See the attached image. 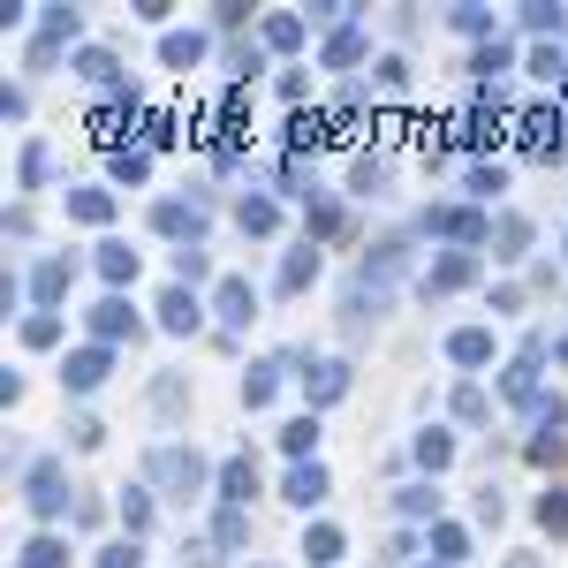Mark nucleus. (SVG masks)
Segmentation results:
<instances>
[{
  "instance_id": "obj_11",
  "label": "nucleus",
  "mask_w": 568,
  "mask_h": 568,
  "mask_svg": "<svg viewBox=\"0 0 568 568\" xmlns=\"http://www.w3.org/2000/svg\"><path fill=\"white\" fill-rule=\"evenodd\" d=\"M160 53H168L175 69H197V61H205V31H168V39H160Z\"/></svg>"
},
{
  "instance_id": "obj_20",
  "label": "nucleus",
  "mask_w": 568,
  "mask_h": 568,
  "mask_svg": "<svg viewBox=\"0 0 568 568\" xmlns=\"http://www.w3.org/2000/svg\"><path fill=\"white\" fill-rule=\"evenodd\" d=\"M433 546H439V568H455L463 554H470V538H463L455 524H439V530H433Z\"/></svg>"
},
{
  "instance_id": "obj_15",
  "label": "nucleus",
  "mask_w": 568,
  "mask_h": 568,
  "mask_svg": "<svg viewBox=\"0 0 568 568\" xmlns=\"http://www.w3.org/2000/svg\"><path fill=\"white\" fill-rule=\"evenodd\" d=\"M304 554H311L318 568H326V561H342V530H334V524H311V530H304Z\"/></svg>"
},
{
  "instance_id": "obj_1",
  "label": "nucleus",
  "mask_w": 568,
  "mask_h": 568,
  "mask_svg": "<svg viewBox=\"0 0 568 568\" xmlns=\"http://www.w3.org/2000/svg\"><path fill=\"white\" fill-rule=\"evenodd\" d=\"M23 500H31L39 516H61V508H69V470H61L53 455H39V463L23 470Z\"/></svg>"
},
{
  "instance_id": "obj_14",
  "label": "nucleus",
  "mask_w": 568,
  "mask_h": 568,
  "mask_svg": "<svg viewBox=\"0 0 568 568\" xmlns=\"http://www.w3.org/2000/svg\"><path fill=\"white\" fill-rule=\"evenodd\" d=\"M493 243H500V258H524V243H530V220H524V213H500V227H493Z\"/></svg>"
},
{
  "instance_id": "obj_22",
  "label": "nucleus",
  "mask_w": 568,
  "mask_h": 568,
  "mask_svg": "<svg viewBox=\"0 0 568 568\" xmlns=\"http://www.w3.org/2000/svg\"><path fill=\"white\" fill-rule=\"evenodd\" d=\"M69 213H77V220H106V213H114V197H106V190H77Z\"/></svg>"
},
{
  "instance_id": "obj_10",
  "label": "nucleus",
  "mask_w": 568,
  "mask_h": 568,
  "mask_svg": "<svg viewBox=\"0 0 568 568\" xmlns=\"http://www.w3.org/2000/svg\"><path fill=\"white\" fill-rule=\"evenodd\" d=\"M288 500H296V508H318V500H326V470H318V463H296V470H288Z\"/></svg>"
},
{
  "instance_id": "obj_35",
  "label": "nucleus",
  "mask_w": 568,
  "mask_h": 568,
  "mask_svg": "<svg viewBox=\"0 0 568 568\" xmlns=\"http://www.w3.org/2000/svg\"><path fill=\"white\" fill-rule=\"evenodd\" d=\"M538 516H546L554 530H568V500H561V493H546V500H538Z\"/></svg>"
},
{
  "instance_id": "obj_32",
  "label": "nucleus",
  "mask_w": 568,
  "mask_h": 568,
  "mask_svg": "<svg viewBox=\"0 0 568 568\" xmlns=\"http://www.w3.org/2000/svg\"><path fill=\"white\" fill-rule=\"evenodd\" d=\"M281 439H288V455H304V447H318V425H311V417H296Z\"/></svg>"
},
{
  "instance_id": "obj_6",
  "label": "nucleus",
  "mask_w": 568,
  "mask_h": 568,
  "mask_svg": "<svg viewBox=\"0 0 568 568\" xmlns=\"http://www.w3.org/2000/svg\"><path fill=\"white\" fill-rule=\"evenodd\" d=\"M447 356H455V364H493V326H463V334H447Z\"/></svg>"
},
{
  "instance_id": "obj_25",
  "label": "nucleus",
  "mask_w": 568,
  "mask_h": 568,
  "mask_svg": "<svg viewBox=\"0 0 568 568\" xmlns=\"http://www.w3.org/2000/svg\"><path fill=\"white\" fill-rule=\"evenodd\" d=\"M23 342H31V349H45V342H61V318H53V311H39V318H23Z\"/></svg>"
},
{
  "instance_id": "obj_2",
  "label": "nucleus",
  "mask_w": 568,
  "mask_h": 568,
  "mask_svg": "<svg viewBox=\"0 0 568 568\" xmlns=\"http://www.w3.org/2000/svg\"><path fill=\"white\" fill-rule=\"evenodd\" d=\"M144 478H160V485H182V493H197V485H205V463H197L190 447H152V455H144Z\"/></svg>"
},
{
  "instance_id": "obj_34",
  "label": "nucleus",
  "mask_w": 568,
  "mask_h": 568,
  "mask_svg": "<svg viewBox=\"0 0 568 568\" xmlns=\"http://www.w3.org/2000/svg\"><path fill=\"white\" fill-rule=\"evenodd\" d=\"M243 538H251V524H243V516L227 508V516H220V546H243Z\"/></svg>"
},
{
  "instance_id": "obj_7",
  "label": "nucleus",
  "mask_w": 568,
  "mask_h": 568,
  "mask_svg": "<svg viewBox=\"0 0 568 568\" xmlns=\"http://www.w3.org/2000/svg\"><path fill=\"white\" fill-rule=\"evenodd\" d=\"M220 318H227V326H251V318H258L251 281H220Z\"/></svg>"
},
{
  "instance_id": "obj_23",
  "label": "nucleus",
  "mask_w": 568,
  "mask_h": 568,
  "mask_svg": "<svg viewBox=\"0 0 568 568\" xmlns=\"http://www.w3.org/2000/svg\"><path fill=\"white\" fill-rule=\"evenodd\" d=\"M311 273H318V251H288V265H281V288H304Z\"/></svg>"
},
{
  "instance_id": "obj_27",
  "label": "nucleus",
  "mask_w": 568,
  "mask_h": 568,
  "mask_svg": "<svg viewBox=\"0 0 568 568\" xmlns=\"http://www.w3.org/2000/svg\"><path fill=\"white\" fill-rule=\"evenodd\" d=\"M77 77H84V84H106V77H114V53H99V45H91L84 61H77Z\"/></svg>"
},
{
  "instance_id": "obj_5",
  "label": "nucleus",
  "mask_w": 568,
  "mask_h": 568,
  "mask_svg": "<svg viewBox=\"0 0 568 568\" xmlns=\"http://www.w3.org/2000/svg\"><path fill=\"white\" fill-rule=\"evenodd\" d=\"M463 281H478V258H470V251H455V258H439L433 273H425V288H433V296H447V288H463Z\"/></svg>"
},
{
  "instance_id": "obj_16",
  "label": "nucleus",
  "mask_w": 568,
  "mask_h": 568,
  "mask_svg": "<svg viewBox=\"0 0 568 568\" xmlns=\"http://www.w3.org/2000/svg\"><path fill=\"white\" fill-rule=\"evenodd\" d=\"M99 273H106V281H136V251L130 243H106V251H99Z\"/></svg>"
},
{
  "instance_id": "obj_37",
  "label": "nucleus",
  "mask_w": 568,
  "mask_h": 568,
  "mask_svg": "<svg viewBox=\"0 0 568 568\" xmlns=\"http://www.w3.org/2000/svg\"><path fill=\"white\" fill-rule=\"evenodd\" d=\"M175 273H182V281H205V258H197V251L182 243V251H175Z\"/></svg>"
},
{
  "instance_id": "obj_28",
  "label": "nucleus",
  "mask_w": 568,
  "mask_h": 568,
  "mask_svg": "<svg viewBox=\"0 0 568 568\" xmlns=\"http://www.w3.org/2000/svg\"><path fill=\"white\" fill-rule=\"evenodd\" d=\"M447 455H455V439H447V433H425V439H417V463H433V470H439Z\"/></svg>"
},
{
  "instance_id": "obj_18",
  "label": "nucleus",
  "mask_w": 568,
  "mask_h": 568,
  "mask_svg": "<svg viewBox=\"0 0 568 568\" xmlns=\"http://www.w3.org/2000/svg\"><path fill=\"white\" fill-rule=\"evenodd\" d=\"M61 561H69L61 538H31V546H23V568H61Z\"/></svg>"
},
{
  "instance_id": "obj_29",
  "label": "nucleus",
  "mask_w": 568,
  "mask_h": 568,
  "mask_svg": "<svg viewBox=\"0 0 568 568\" xmlns=\"http://www.w3.org/2000/svg\"><path fill=\"white\" fill-rule=\"evenodd\" d=\"M243 402H273V364H251V379H243Z\"/></svg>"
},
{
  "instance_id": "obj_13",
  "label": "nucleus",
  "mask_w": 568,
  "mask_h": 568,
  "mask_svg": "<svg viewBox=\"0 0 568 568\" xmlns=\"http://www.w3.org/2000/svg\"><path fill=\"white\" fill-rule=\"evenodd\" d=\"M61 288H69V258H39V273H31V296H39V304H53Z\"/></svg>"
},
{
  "instance_id": "obj_21",
  "label": "nucleus",
  "mask_w": 568,
  "mask_h": 568,
  "mask_svg": "<svg viewBox=\"0 0 568 568\" xmlns=\"http://www.w3.org/2000/svg\"><path fill=\"white\" fill-rule=\"evenodd\" d=\"M379 182H387V168H379V160H356V168H349V190H356V197H379Z\"/></svg>"
},
{
  "instance_id": "obj_12",
  "label": "nucleus",
  "mask_w": 568,
  "mask_h": 568,
  "mask_svg": "<svg viewBox=\"0 0 568 568\" xmlns=\"http://www.w3.org/2000/svg\"><path fill=\"white\" fill-rule=\"evenodd\" d=\"M160 326H168V334H197V304H190L182 288H168V296H160Z\"/></svg>"
},
{
  "instance_id": "obj_3",
  "label": "nucleus",
  "mask_w": 568,
  "mask_h": 568,
  "mask_svg": "<svg viewBox=\"0 0 568 568\" xmlns=\"http://www.w3.org/2000/svg\"><path fill=\"white\" fill-rule=\"evenodd\" d=\"M77 31H84V23H77V8H45L39 39H31V69H45V61H53V45H69Z\"/></svg>"
},
{
  "instance_id": "obj_26",
  "label": "nucleus",
  "mask_w": 568,
  "mask_h": 568,
  "mask_svg": "<svg viewBox=\"0 0 568 568\" xmlns=\"http://www.w3.org/2000/svg\"><path fill=\"white\" fill-rule=\"evenodd\" d=\"M220 485H227V500H251L258 470H251V463H227V470H220Z\"/></svg>"
},
{
  "instance_id": "obj_4",
  "label": "nucleus",
  "mask_w": 568,
  "mask_h": 568,
  "mask_svg": "<svg viewBox=\"0 0 568 568\" xmlns=\"http://www.w3.org/2000/svg\"><path fill=\"white\" fill-rule=\"evenodd\" d=\"M106 364H114V356H106V349H77V356H69V364H61V379H69V387H77V394H91V387H99V379H106Z\"/></svg>"
},
{
  "instance_id": "obj_8",
  "label": "nucleus",
  "mask_w": 568,
  "mask_h": 568,
  "mask_svg": "<svg viewBox=\"0 0 568 568\" xmlns=\"http://www.w3.org/2000/svg\"><path fill=\"white\" fill-rule=\"evenodd\" d=\"M304 387H311V402H342L349 394V364H311Z\"/></svg>"
},
{
  "instance_id": "obj_36",
  "label": "nucleus",
  "mask_w": 568,
  "mask_h": 568,
  "mask_svg": "<svg viewBox=\"0 0 568 568\" xmlns=\"http://www.w3.org/2000/svg\"><path fill=\"white\" fill-rule=\"evenodd\" d=\"M144 168H152L144 152H122V160H114V175H122V182H144Z\"/></svg>"
},
{
  "instance_id": "obj_33",
  "label": "nucleus",
  "mask_w": 568,
  "mask_h": 568,
  "mask_svg": "<svg viewBox=\"0 0 568 568\" xmlns=\"http://www.w3.org/2000/svg\"><path fill=\"white\" fill-rule=\"evenodd\" d=\"M500 182H508V175H500V168H470V197H493Z\"/></svg>"
},
{
  "instance_id": "obj_9",
  "label": "nucleus",
  "mask_w": 568,
  "mask_h": 568,
  "mask_svg": "<svg viewBox=\"0 0 568 568\" xmlns=\"http://www.w3.org/2000/svg\"><path fill=\"white\" fill-rule=\"evenodd\" d=\"M91 334H99V342H114V334H136L130 304H122V296H106V304H91Z\"/></svg>"
},
{
  "instance_id": "obj_39",
  "label": "nucleus",
  "mask_w": 568,
  "mask_h": 568,
  "mask_svg": "<svg viewBox=\"0 0 568 568\" xmlns=\"http://www.w3.org/2000/svg\"><path fill=\"white\" fill-rule=\"evenodd\" d=\"M561 364H568V334H561Z\"/></svg>"
},
{
  "instance_id": "obj_30",
  "label": "nucleus",
  "mask_w": 568,
  "mask_h": 568,
  "mask_svg": "<svg viewBox=\"0 0 568 568\" xmlns=\"http://www.w3.org/2000/svg\"><path fill=\"white\" fill-rule=\"evenodd\" d=\"M122 524H130V530L152 524V500H144V493H122Z\"/></svg>"
},
{
  "instance_id": "obj_38",
  "label": "nucleus",
  "mask_w": 568,
  "mask_h": 568,
  "mask_svg": "<svg viewBox=\"0 0 568 568\" xmlns=\"http://www.w3.org/2000/svg\"><path fill=\"white\" fill-rule=\"evenodd\" d=\"M99 568H136V546H106V561Z\"/></svg>"
},
{
  "instance_id": "obj_17",
  "label": "nucleus",
  "mask_w": 568,
  "mask_h": 568,
  "mask_svg": "<svg viewBox=\"0 0 568 568\" xmlns=\"http://www.w3.org/2000/svg\"><path fill=\"white\" fill-rule=\"evenodd\" d=\"M356 53H364V31H356V23H342V31L326 39V61H334V69H349Z\"/></svg>"
},
{
  "instance_id": "obj_31",
  "label": "nucleus",
  "mask_w": 568,
  "mask_h": 568,
  "mask_svg": "<svg viewBox=\"0 0 568 568\" xmlns=\"http://www.w3.org/2000/svg\"><path fill=\"white\" fill-rule=\"evenodd\" d=\"M45 168H53V152H45V144H31V152H23V182L39 190V182H45Z\"/></svg>"
},
{
  "instance_id": "obj_24",
  "label": "nucleus",
  "mask_w": 568,
  "mask_h": 568,
  "mask_svg": "<svg viewBox=\"0 0 568 568\" xmlns=\"http://www.w3.org/2000/svg\"><path fill=\"white\" fill-rule=\"evenodd\" d=\"M304 39V16H265V45H296Z\"/></svg>"
},
{
  "instance_id": "obj_19",
  "label": "nucleus",
  "mask_w": 568,
  "mask_h": 568,
  "mask_svg": "<svg viewBox=\"0 0 568 568\" xmlns=\"http://www.w3.org/2000/svg\"><path fill=\"white\" fill-rule=\"evenodd\" d=\"M243 227H251V235H273V227H281V205H265V197H243Z\"/></svg>"
}]
</instances>
